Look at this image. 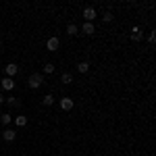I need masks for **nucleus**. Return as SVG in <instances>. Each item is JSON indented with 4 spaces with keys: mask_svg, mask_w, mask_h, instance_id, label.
I'll list each match as a JSON object with an SVG mask.
<instances>
[{
    "mask_svg": "<svg viewBox=\"0 0 156 156\" xmlns=\"http://www.w3.org/2000/svg\"><path fill=\"white\" fill-rule=\"evenodd\" d=\"M42 83H46V79H44L42 73H31V75L27 77V85H29L31 90H37Z\"/></svg>",
    "mask_w": 156,
    "mask_h": 156,
    "instance_id": "1",
    "label": "nucleus"
},
{
    "mask_svg": "<svg viewBox=\"0 0 156 156\" xmlns=\"http://www.w3.org/2000/svg\"><path fill=\"white\" fill-rule=\"evenodd\" d=\"M81 15H83L85 23H94V19L98 17V12H96V9H94V6H85Z\"/></svg>",
    "mask_w": 156,
    "mask_h": 156,
    "instance_id": "2",
    "label": "nucleus"
},
{
    "mask_svg": "<svg viewBox=\"0 0 156 156\" xmlns=\"http://www.w3.org/2000/svg\"><path fill=\"white\" fill-rule=\"evenodd\" d=\"M60 48V40L56 36H52L46 40V50H50V52H56V50Z\"/></svg>",
    "mask_w": 156,
    "mask_h": 156,
    "instance_id": "3",
    "label": "nucleus"
},
{
    "mask_svg": "<svg viewBox=\"0 0 156 156\" xmlns=\"http://www.w3.org/2000/svg\"><path fill=\"white\" fill-rule=\"evenodd\" d=\"M73 106H75V100L69 96H65V98H60V108L65 110V112H69V110H73Z\"/></svg>",
    "mask_w": 156,
    "mask_h": 156,
    "instance_id": "4",
    "label": "nucleus"
},
{
    "mask_svg": "<svg viewBox=\"0 0 156 156\" xmlns=\"http://www.w3.org/2000/svg\"><path fill=\"white\" fill-rule=\"evenodd\" d=\"M15 79H11V77H4V79H2V81H0V87H2V90H6V92H12V90H15Z\"/></svg>",
    "mask_w": 156,
    "mask_h": 156,
    "instance_id": "5",
    "label": "nucleus"
},
{
    "mask_svg": "<svg viewBox=\"0 0 156 156\" xmlns=\"http://www.w3.org/2000/svg\"><path fill=\"white\" fill-rule=\"evenodd\" d=\"M129 36H131L133 42H142V40H144V34H142V29H140L137 25H133V27H131V34H129Z\"/></svg>",
    "mask_w": 156,
    "mask_h": 156,
    "instance_id": "6",
    "label": "nucleus"
},
{
    "mask_svg": "<svg viewBox=\"0 0 156 156\" xmlns=\"http://www.w3.org/2000/svg\"><path fill=\"white\" fill-rule=\"evenodd\" d=\"M4 73H6V77H11V79H12V77L19 73V67H17L15 62H9V65L4 67Z\"/></svg>",
    "mask_w": 156,
    "mask_h": 156,
    "instance_id": "7",
    "label": "nucleus"
},
{
    "mask_svg": "<svg viewBox=\"0 0 156 156\" xmlns=\"http://www.w3.org/2000/svg\"><path fill=\"white\" fill-rule=\"evenodd\" d=\"M81 31H83V36H94V34H96V25L94 23H83L81 25Z\"/></svg>",
    "mask_w": 156,
    "mask_h": 156,
    "instance_id": "8",
    "label": "nucleus"
},
{
    "mask_svg": "<svg viewBox=\"0 0 156 156\" xmlns=\"http://www.w3.org/2000/svg\"><path fill=\"white\" fill-rule=\"evenodd\" d=\"M15 137H17V131L15 129H4L2 131V140L4 142H15Z\"/></svg>",
    "mask_w": 156,
    "mask_h": 156,
    "instance_id": "9",
    "label": "nucleus"
},
{
    "mask_svg": "<svg viewBox=\"0 0 156 156\" xmlns=\"http://www.w3.org/2000/svg\"><path fill=\"white\" fill-rule=\"evenodd\" d=\"M12 121H15L17 127H25L27 125V117L25 115H17V117H12Z\"/></svg>",
    "mask_w": 156,
    "mask_h": 156,
    "instance_id": "10",
    "label": "nucleus"
},
{
    "mask_svg": "<svg viewBox=\"0 0 156 156\" xmlns=\"http://www.w3.org/2000/svg\"><path fill=\"white\" fill-rule=\"evenodd\" d=\"M60 83L62 85L73 83V73H62V75H60Z\"/></svg>",
    "mask_w": 156,
    "mask_h": 156,
    "instance_id": "11",
    "label": "nucleus"
},
{
    "mask_svg": "<svg viewBox=\"0 0 156 156\" xmlns=\"http://www.w3.org/2000/svg\"><path fill=\"white\" fill-rule=\"evenodd\" d=\"M77 34H79V27H77L75 23L67 25V36H77Z\"/></svg>",
    "mask_w": 156,
    "mask_h": 156,
    "instance_id": "12",
    "label": "nucleus"
},
{
    "mask_svg": "<svg viewBox=\"0 0 156 156\" xmlns=\"http://www.w3.org/2000/svg\"><path fill=\"white\" fill-rule=\"evenodd\" d=\"M77 71H79V73H87V71H90V62H87V60L77 62Z\"/></svg>",
    "mask_w": 156,
    "mask_h": 156,
    "instance_id": "13",
    "label": "nucleus"
},
{
    "mask_svg": "<svg viewBox=\"0 0 156 156\" xmlns=\"http://www.w3.org/2000/svg\"><path fill=\"white\" fill-rule=\"evenodd\" d=\"M11 121H12L11 112H2V115H0V123H2V125H11Z\"/></svg>",
    "mask_w": 156,
    "mask_h": 156,
    "instance_id": "14",
    "label": "nucleus"
},
{
    "mask_svg": "<svg viewBox=\"0 0 156 156\" xmlns=\"http://www.w3.org/2000/svg\"><path fill=\"white\" fill-rule=\"evenodd\" d=\"M54 71H56V67H54L52 62H46V65H44V73H42V75H52Z\"/></svg>",
    "mask_w": 156,
    "mask_h": 156,
    "instance_id": "15",
    "label": "nucleus"
},
{
    "mask_svg": "<svg viewBox=\"0 0 156 156\" xmlns=\"http://www.w3.org/2000/svg\"><path fill=\"white\" fill-rule=\"evenodd\" d=\"M42 102H44V106H52V104H54V96H52V94H46Z\"/></svg>",
    "mask_w": 156,
    "mask_h": 156,
    "instance_id": "16",
    "label": "nucleus"
},
{
    "mask_svg": "<svg viewBox=\"0 0 156 156\" xmlns=\"http://www.w3.org/2000/svg\"><path fill=\"white\" fill-rule=\"evenodd\" d=\"M4 102H6V104H11V106H21V102H19V100H17L15 96H9L6 100H4Z\"/></svg>",
    "mask_w": 156,
    "mask_h": 156,
    "instance_id": "17",
    "label": "nucleus"
},
{
    "mask_svg": "<svg viewBox=\"0 0 156 156\" xmlns=\"http://www.w3.org/2000/svg\"><path fill=\"white\" fill-rule=\"evenodd\" d=\"M112 19H115V17H112V12H110V11H106L104 15H102V21H104V23H110Z\"/></svg>",
    "mask_w": 156,
    "mask_h": 156,
    "instance_id": "18",
    "label": "nucleus"
},
{
    "mask_svg": "<svg viewBox=\"0 0 156 156\" xmlns=\"http://www.w3.org/2000/svg\"><path fill=\"white\" fill-rule=\"evenodd\" d=\"M148 42H150V44L156 42V31H150V34H148Z\"/></svg>",
    "mask_w": 156,
    "mask_h": 156,
    "instance_id": "19",
    "label": "nucleus"
},
{
    "mask_svg": "<svg viewBox=\"0 0 156 156\" xmlns=\"http://www.w3.org/2000/svg\"><path fill=\"white\" fill-rule=\"evenodd\" d=\"M4 100H6V98H4L2 94H0V104H4Z\"/></svg>",
    "mask_w": 156,
    "mask_h": 156,
    "instance_id": "20",
    "label": "nucleus"
}]
</instances>
